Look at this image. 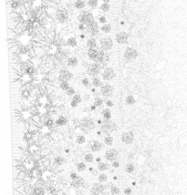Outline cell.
<instances>
[{"label":"cell","instance_id":"obj_1","mask_svg":"<svg viewBox=\"0 0 187 195\" xmlns=\"http://www.w3.org/2000/svg\"><path fill=\"white\" fill-rule=\"evenodd\" d=\"M70 11L67 8V7L60 5L56 7V12L53 18V21L60 25L67 24L68 21L70 20Z\"/></svg>","mask_w":187,"mask_h":195},{"label":"cell","instance_id":"obj_2","mask_svg":"<svg viewBox=\"0 0 187 195\" xmlns=\"http://www.w3.org/2000/svg\"><path fill=\"white\" fill-rule=\"evenodd\" d=\"M78 127L79 128V129L81 131V132L83 133H89L90 131L96 128V121L94 120V118L91 117H83L81 120L79 121Z\"/></svg>","mask_w":187,"mask_h":195},{"label":"cell","instance_id":"obj_3","mask_svg":"<svg viewBox=\"0 0 187 195\" xmlns=\"http://www.w3.org/2000/svg\"><path fill=\"white\" fill-rule=\"evenodd\" d=\"M100 129L101 131L102 134L109 135L117 129V125H116L115 122L112 121L111 120H102L101 124L100 125Z\"/></svg>","mask_w":187,"mask_h":195},{"label":"cell","instance_id":"obj_4","mask_svg":"<svg viewBox=\"0 0 187 195\" xmlns=\"http://www.w3.org/2000/svg\"><path fill=\"white\" fill-rule=\"evenodd\" d=\"M94 19H95V17L93 16V13L89 10H87V9L81 10V12L79 13V15H78V17H77L78 22L81 23V24H84L85 26Z\"/></svg>","mask_w":187,"mask_h":195},{"label":"cell","instance_id":"obj_5","mask_svg":"<svg viewBox=\"0 0 187 195\" xmlns=\"http://www.w3.org/2000/svg\"><path fill=\"white\" fill-rule=\"evenodd\" d=\"M102 69L103 68H102V67L100 64L95 62H90L89 64H88L87 68H86V73L90 78L98 77Z\"/></svg>","mask_w":187,"mask_h":195},{"label":"cell","instance_id":"obj_6","mask_svg":"<svg viewBox=\"0 0 187 195\" xmlns=\"http://www.w3.org/2000/svg\"><path fill=\"white\" fill-rule=\"evenodd\" d=\"M100 26H99L98 21L92 20L91 22H89L88 25H86V34L89 37H95L100 34Z\"/></svg>","mask_w":187,"mask_h":195},{"label":"cell","instance_id":"obj_7","mask_svg":"<svg viewBox=\"0 0 187 195\" xmlns=\"http://www.w3.org/2000/svg\"><path fill=\"white\" fill-rule=\"evenodd\" d=\"M74 75L70 70H68V68H66L65 66L61 67V68H60L58 71V82H62V81H68L70 82V80L73 78Z\"/></svg>","mask_w":187,"mask_h":195},{"label":"cell","instance_id":"obj_8","mask_svg":"<svg viewBox=\"0 0 187 195\" xmlns=\"http://www.w3.org/2000/svg\"><path fill=\"white\" fill-rule=\"evenodd\" d=\"M99 44V49L104 51H110L111 50V48L113 47V40L110 37H100L98 41Z\"/></svg>","mask_w":187,"mask_h":195},{"label":"cell","instance_id":"obj_9","mask_svg":"<svg viewBox=\"0 0 187 195\" xmlns=\"http://www.w3.org/2000/svg\"><path fill=\"white\" fill-rule=\"evenodd\" d=\"M113 92H114V87L111 84L109 83V82L102 83V85L100 88V94L105 99H110V97H112Z\"/></svg>","mask_w":187,"mask_h":195},{"label":"cell","instance_id":"obj_10","mask_svg":"<svg viewBox=\"0 0 187 195\" xmlns=\"http://www.w3.org/2000/svg\"><path fill=\"white\" fill-rule=\"evenodd\" d=\"M100 74H101L102 79H103L105 82L110 81V80H112L116 77V73H115L114 68H111V67H108V66L105 67L103 69L101 70Z\"/></svg>","mask_w":187,"mask_h":195},{"label":"cell","instance_id":"obj_11","mask_svg":"<svg viewBox=\"0 0 187 195\" xmlns=\"http://www.w3.org/2000/svg\"><path fill=\"white\" fill-rule=\"evenodd\" d=\"M137 57H138V51H137V49H135L134 47H126L124 53H123V58L126 61L130 62L131 60H134L135 58H137Z\"/></svg>","mask_w":187,"mask_h":195},{"label":"cell","instance_id":"obj_12","mask_svg":"<svg viewBox=\"0 0 187 195\" xmlns=\"http://www.w3.org/2000/svg\"><path fill=\"white\" fill-rule=\"evenodd\" d=\"M106 189H107V186H105L103 183H100V182L93 183L92 186H91L90 193H91V195L102 194L103 192H105Z\"/></svg>","mask_w":187,"mask_h":195},{"label":"cell","instance_id":"obj_13","mask_svg":"<svg viewBox=\"0 0 187 195\" xmlns=\"http://www.w3.org/2000/svg\"><path fill=\"white\" fill-rule=\"evenodd\" d=\"M118 158H119V150L116 149H110L105 152V159L107 161L112 162L118 160Z\"/></svg>","mask_w":187,"mask_h":195},{"label":"cell","instance_id":"obj_14","mask_svg":"<svg viewBox=\"0 0 187 195\" xmlns=\"http://www.w3.org/2000/svg\"><path fill=\"white\" fill-rule=\"evenodd\" d=\"M128 40H129V34L127 32L121 31L119 33L116 34L115 36V41L117 44L120 45H124V44L128 43Z\"/></svg>","mask_w":187,"mask_h":195},{"label":"cell","instance_id":"obj_15","mask_svg":"<svg viewBox=\"0 0 187 195\" xmlns=\"http://www.w3.org/2000/svg\"><path fill=\"white\" fill-rule=\"evenodd\" d=\"M134 138H135L134 133H133L132 131H126V132L121 134V139L124 144L130 145L134 141Z\"/></svg>","mask_w":187,"mask_h":195},{"label":"cell","instance_id":"obj_16","mask_svg":"<svg viewBox=\"0 0 187 195\" xmlns=\"http://www.w3.org/2000/svg\"><path fill=\"white\" fill-rule=\"evenodd\" d=\"M102 148H103L102 143L100 140H97V139L91 140L89 144V149L91 152H99L102 150Z\"/></svg>","mask_w":187,"mask_h":195},{"label":"cell","instance_id":"obj_17","mask_svg":"<svg viewBox=\"0 0 187 195\" xmlns=\"http://www.w3.org/2000/svg\"><path fill=\"white\" fill-rule=\"evenodd\" d=\"M68 123V120L66 116L64 115H60L58 116V118L54 120V125L55 128H60V127H64V126H67Z\"/></svg>","mask_w":187,"mask_h":195},{"label":"cell","instance_id":"obj_18","mask_svg":"<svg viewBox=\"0 0 187 195\" xmlns=\"http://www.w3.org/2000/svg\"><path fill=\"white\" fill-rule=\"evenodd\" d=\"M65 37H68L67 39L65 40L67 47H70V48H75V47H78L79 43H78V39L74 34H72V36H70V37H68V36H65Z\"/></svg>","mask_w":187,"mask_h":195},{"label":"cell","instance_id":"obj_19","mask_svg":"<svg viewBox=\"0 0 187 195\" xmlns=\"http://www.w3.org/2000/svg\"><path fill=\"white\" fill-rule=\"evenodd\" d=\"M85 47L87 49L89 48H99V44H98V40L95 37H89V39H87L85 44Z\"/></svg>","mask_w":187,"mask_h":195},{"label":"cell","instance_id":"obj_20","mask_svg":"<svg viewBox=\"0 0 187 195\" xmlns=\"http://www.w3.org/2000/svg\"><path fill=\"white\" fill-rule=\"evenodd\" d=\"M79 60L77 56L75 55H71L70 57H68V59L66 61V66L68 67V68H76V67L79 65Z\"/></svg>","mask_w":187,"mask_h":195},{"label":"cell","instance_id":"obj_21","mask_svg":"<svg viewBox=\"0 0 187 195\" xmlns=\"http://www.w3.org/2000/svg\"><path fill=\"white\" fill-rule=\"evenodd\" d=\"M99 48H89L87 49V57L89 59L90 62H94L95 58H96L97 55L99 53Z\"/></svg>","mask_w":187,"mask_h":195},{"label":"cell","instance_id":"obj_22","mask_svg":"<svg viewBox=\"0 0 187 195\" xmlns=\"http://www.w3.org/2000/svg\"><path fill=\"white\" fill-rule=\"evenodd\" d=\"M84 183H85V181H84L83 178L81 177V176H78L77 179L74 180V181H71L70 185L73 188H81V187H82L84 185Z\"/></svg>","mask_w":187,"mask_h":195},{"label":"cell","instance_id":"obj_23","mask_svg":"<svg viewBox=\"0 0 187 195\" xmlns=\"http://www.w3.org/2000/svg\"><path fill=\"white\" fill-rule=\"evenodd\" d=\"M87 2L85 0H75L73 2V7L77 10H83L86 8Z\"/></svg>","mask_w":187,"mask_h":195},{"label":"cell","instance_id":"obj_24","mask_svg":"<svg viewBox=\"0 0 187 195\" xmlns=\"http://www.w3.org/2000/svg\"><path fill=\"white\" fill-rule=\"evenodd\" d=\"M66 162V159L62 156H55L53 158V163L57 167H60V166L64 165Z\"/></svg>","mask_w":187,"mask_h":195},{"label":"cell","instance_id":"obj_25","mask_svg":"<svg viewBox=\"0 0 187 195\" xmlns=\"http://www.w3.org/2000/svg\"><path fill=\"white\" fill-rule=\"evenodd\" d=\"M102 80L100 79V78L99 77H94V78H91L90 79V84H91V87L93 88H96V89H98V88H100V86L102 85Z\"/></svg>","mask_w":187,"mask_h":195},{"label":"cell","instance_id":"obj_26","mask_svg":"<svg viewBox=\"0 0 187 195\" xmlns=\"http://www.w3.org/2000/svg\"><path fill=\"white\" fill-rule=\"evenodd\" d=\"M76 143H77L78 145H84L86 144V142H87V138L84 134H77L76 135Z\"/></svg>","mask_w":187,"mask_h":195},{"label":"cell","instance_id":"obj_27","mask_svg":"<svg viewBox=\"0 0 187 195\" xmlns=\"http://www.w3.org/2000/svg\"><path fill=\"white\" fill-rule=\"evenodd\" d=\"M101 116H102V120H111V110L109 108H105L101 110Z\"/></svg>","mask_w":187,"mask_h":195},{"label":"cell","instance_id":"obj_28","mask_svg":"<svg viewBox=\"0 0 187 195\" xmlns=\"http://www.w3.org/2000/svg\"><path fill=\"white\" fill-rule=\"evenodd\" d=\"M83 160L87 163H92V162L95 161V157L91 152H87L83 155Z\"/></svg>","mask_w":187,"mask_h":195},{"label":"cell","instance_id":"obj_29","mask_svg":"<svg viewBox=\"0 0 187 195\" xmlns=\"http://www.w3.org/2000/svg\"><path fill=\"white\" fill-rule=\"evenodd\" d=\"M93 105H95V106L97 107V109L101 108V107L104 105V99L102 97H100V96L95 97L94 100H93Z\"/></svg>","mask_w":187,"mask_h":195},{"label":"cell","instance_id":"obj_30","mask_svg":"<svg viewBox=\"0 0 187 195\" xmlns=\"http://www.w3.org/2000/svg\"><path fill=\"white\" fill-rule=\"evenodd\" d=\"M103 142H104L105 145H107V146H111V145L113 144V142H114V138L112 137L110 134L104 135Z\"/></svg>","mask_w":187,"mask_h":195},{"label":"cell","instance_id":"obj_31","mask_svg":"<svg viewBox=\"0 0 187 195\" xmlns=\"http://www.w3.org/2000/svg\"><path fill=\"white\" fill-rule=\"evenodd\" d=\"M97 169H98L99 171L103 172V171H106L107 170L109 169V164L107 163V162L100 161V162H99L98 165H97Z\"/></svg>","mask_w":187,"mask_h":195},{"label":"cell","instance_id":"obj_32","mask_svg":"<svg viewBox=\"0 0 187 195\" xmlns=\"http://www.w3.org/2000/svg\"><path fill=\"white\" fill-rule=\"evenodd\" d=\"M100 30L104 34H109L110 31H111V25L110 23H106V24L102 25L100 28Z\"/></svg>","mask_w":187,"mask_h":195},{"label":"cell","instance_id":"obj_33","mask_svg":"<svg viewBox=\"0 0 187 195\" xmlns=\"http://www.w3.org/2000/svg\"><path fill=\"white\" fill-rule=\"evenodd\" d=\"M81 85L83 86L84 88L86 89H90L91 88V84H90V79L87 77H83L81 80Z\"/></svg>","mask_w":187,"mask_h":195},{"label":"cell","instance_id":"obj_34","mask_svg":"<svg viewBox=\"0 0 187 195\" xmlns=\"http://www.w3.org/2000/svg\"><path fill=\"white\" fill-rule=\"evenodd\" d=\"M125 103L129 106H131V105H134L136 103V99L134 98V96L132 95H128L125 99Z\"/></svg>","mask_w":187,"mask_h":195},{"label":"cell","instance_id":"obj_35","mask_svg":"<svg viewBox=\"0 0 187 195\" xmlns=\"http://www.w3.org/2000/svg\"><path fill=\"white\" fill-rule=\"evenodd\" d=\"M99 5V0H88L87 1V6L90 9H96L97 7Z\"/></svg>","mask_w":187,"mask_h":195},{"label":"cell","instance_id":"obj_36","mask_svg":"<svg viewBox=\"0 0 187 195\" xmlns=\"http://www.w3.org/2000/svg\"><path fill=\"white\" fill-rule=\"evenodd\" d=\"M108 180H109V177L106 173H100V174H98V181L100 183L107 182Z\"/></svg>","mask_w":187,"mask_h":195},{"label":"cell","instance_id":"obj_37","mask_svg":"<svg viewBox=\"0 0 187 195\" xmlns=\"http://www.w3.org/2000/svg\"><path fill=\"white\" fill-rule=\"evenodd\" d=\"M110 192L111 195H119L121 193V189L116 185H111L110 189Z\"/></svg>","mask_w":187,"mask_h":195},{"label":"cell","instance_id":"obj_38","mask_svg":"<svg viewBox=\"0 0 187 195\" xmlns=\"http://www.w3.org/2000/svg\"><path fill=\"white\" fill-rule=\"evenodd\" d=\"M135 171V166L133 163H131V162H130V163H127L125 165V171L127 173H132L133 171Z\"/></svg>","mask_w":187,"mask_h":195},{"label":"cell","instance_id":"obj_39","mask_svg":"<svg viewBox=\"0 0 187 195\" xmlns=\"http://www.w3.org/2000/svg\"><path fill=\"white\" fill-rule=\"evenodd\" d=\"M70 87V84L68 81H62L58 83V88H60L62 91H66Z\"/></svg>","mask_w":187,"mask_h":195},{"label":"cell","instance_id":"obj_40","mask_svg":"<svg viewBox=\"0 0 187 195\" xmlns=\"http://www.w3.org/2000/svg\"><path fill=\"white\" fill-rule=\"evenodd\" d=\"M110 9V3H102L100 7V11H101V12H103V13L109 12Z\"/></svg>","mask_w":187,"mask_h":195},{"label":"cell","instance_id":"obj_41","mask_svg":"<svg viewBox=\"0 0 187 195\" xmlns=\"http://www.w3.org/2000/svg\"><path fill=\"white\" fill-rule=\"evenodd\" d=\"M77 170L79 171V172H82V171H86L87 170V165H86V163L84 161H79L77 163Z\"/></svg>","mask_w":187,"mask_h":195},{"label":"cell","instance_id":"obj_42","mask_svg":"<svg viewBox=\"0 0 187 195\" xmlns=\"http://www.w3.org/2000/svg\"><path fill=\"white\" fill-rule=\"evenodd\" d=\"M7 37H8V39H17L18 36L13 29L7 28Z\"/></svg>","mask_w":187,"mask_h":195},{"label":"cell","instance_id":"obj_43","mask_svg":"<svg viewBox=\"0 0 187 195\" xmlns=\"http://www.w3.org/2000/svg\"><path fill=\"white\" fill-rule=\"evenodd\" d=\"M76 93H77V91H76L75 88L71 87V86H70V87L68 88V89H67L66 91H65V94H66L68 97H72L73 95H75Z\"/></svg>","mask_w":187,"mask_h":195},{"label":"cell","instance_id":"obj_44","mask_svg":"<svg viewBox=\"0 0 187 195\" xmlns=\"http://www.w3.org/2000/svg\"><path fill=\"white\" fill-rule=\"evenodd\" d=\"M72 100H74L75 102H77L78 104H81V102L83 101V99H82V97H81V95L79 94V93H76L75 95H73L72 96Z\"/></svg>","mask_w":187,"mask_h":195},{"label":"cell","instance_id":"obj_45","mask_svg":"<svg viewBox=\"0 0 187 195\" xmlns=\"http://www.w3.org/2000/svg\"><path fill=\"white\" fill-rule=\"evenodd\" d=\"M98 23L99 24L104 25L106 23H108V19H107V17L105 15H100L98 17Z\"/></svg>","mask_w":187,"mask_h":195},{"label":"cell","instance_id":"obj_46","mask_svg":"<svg viewBox=\"0 0 187 195\" xmlns=\"http://www.w3.org/2000/svg\"><path fill=\"white\" fill-rule=\"evenodd\" d=\"M104 104H105V106H106V108H109V109L114 106V102L110 99H104Z\"/></svg>","mask_w":187,"mask_h":195},{"label":"cell","instance_id":"obj_47","mask_svg":"<svg viewBox=\"0 0 187 195\" xmlns=\"http://www.w3.org/2000/svg\"><path fill=\"white\" fill-rule=\"evenodd\" d=\"M77 30L81 32H85L86 31V26L84 24H81V23H79L77 26Z\"/></svg>","mask_w":187,"mask_h":195},{"label":"cell","instance_id":"obj_48","mask_svg":"<svg viewBox=\"0 0 187 195\" xmlns=\"http://www.w3.org/2000/svg\"><path fill=\"white\" fill-rule=\"evenodd\" d=\"M120 166H121V163H120V161L118 160L111 162V167L113 168V169H118V168H120Z\"/></svg>","mask_w":187,"mask_h":195},{"label":"cell","instance_id":"obj_49","mask_svg":"<svg viewBox=\"0 0 187 195\" xmlns=\"http://www.w3.org/2000/svg\"><path fill=\"white\" fill-rule=\"evenodd\" d=\"M78 173L77 172H75V171H71L70 172V180L71 181H74V180H76L78 178Z\"/></svg>","mask_w":187,"mask_h":195},{"label":"cell","instance_id":"obj_50","mask_svg":"<svg viewBox=\"0 0 187 195\" xmlns=\"http://www.w3.org/2000/svg\"><path fill=\"white\" fill-rule=\"evenodd\" d=\"M123 192H124L125 195H131L132 193V190H131L130 187H127V188L124 189V191H123Z\"/></svg>","mask_w":187,"mask_h":195},{"label":"cell","instance_id":"obj_51","mask_svg":"<svg viewBox=\"0 0 187 195\" xmlns=\"http://www.w3.org/2000/svg\"><path fill=\"white\" fill-rule=\"evenodd\" d=\"M79 104H78L77 102H75L74 100H70V106L71 107V108H73V109H76V108H78L79 107Z\"/></svg>","mask_w":187,"mask_h":195},{"label":"cell","instance_id":"obj_52","mask_svg":"<svg viewBox=\"0 0 187 195\" xmlns=\"http://www.w3.org/2000/svg\"><path fill=\"white\" fill-rule=\"evenodd\" d=\"M86 37H87V34H85L84 32L81 34V35H79V39L81 40V41H84V40H86Z\"/></svg>","mask_w":187,"mask_h":195},{"label":"cell","instance_id":"obj_53","mask_svg":"<svg viewBox=\"0 0 187 195\" xmlns=\"http://www.w3.org/2000/svg\"><path fill=\"white\" fill-rule=\"evenodd\" d=\"M96 110H97V107L95 106V105H93V104H92L90 107H89V110H90V111H95Z\"/></svg>","mask_w":187,"mask_h":195},{"label":"cell","instance_id":"obj_54","mask_svg":"<svg viewBox=\"0 0 187 195\" xmlns=\"http://www.w3.org/2000/svg\"><path fill=\"white\" fill-rule=\"evenodd\" d=\"M95 160H96V161L99 163V162H100V161H101V158H100V157H97V158L95 159Z\"/></svg>","mask_w":187,"mask_h":195},{"label":"cell","instance_id":"obj_55","mask_svg":"<svg viewBox=\"0 0 187 195\" xmlns=\"http://www.w3.org/2000/svg\"><path fill=\"white\" fill-rule=\"evenodd\" d=\"M89 95L85 94V96H84V99H85V100H89Z\"/></svg>","mask_w":187,"mask_h":195},{"label":"cell","instance_id":"obj_56","mask_svg":"<svg viewBox=\"0 0 187 195\" xmlns=\"http://www.w3.org/2000/svg\"><path fill=\"white\" fill-rule=\"evenodd\" d=\"M100 1H101L102 3H110V0H100Z\"/></svg>","mask_w":187,"mask_h":195},{"label":"cell","instance_id":"obj_57","mask_svg":"<svg viewBox=\"0 0 187 195\" xmlns=\"http://www.w3.org/2000/svg\"><path fill=\"white\" fill-rule=\"evenodd\" d=\"M167 104H168V106H169V107H171L172 106V101L171 100H168Z\"/></svg>","mask_w":187,"mask_h":195},{"label":"cell","instance_id":"obj_58","mask_svg":"<svg viewBox=\"0 0 187 195\" xmlns=\"http://www.w3.org/2000/svg\"><path fill=\"white\" fill-rule=\"evenodd\" d=\"M89 171H90V172H92V171H94V169H93V167H90V168H89Z\"/></svg>","mask_w":187,"mask_h":195},{"label":"cell","instance_id":"obj_59","mask_svg":"<svg viewBox=\"0 0 187 195\" xmlns=\"http://www.w3.org/2000/svg\"><path fill=\"white\" fill-rule=\"evenodd\" d=\"M182 108L184 109V110H186V107H185V105H184V104H182Z\"/></svg>","mask_w":187,"mask_h":195},{"label":"cell","instance_id":"obj_60","mask_svg":"<svg viewBox=\"0 0 187 195\" xmlns=\"http://www.w3.org/2000/svg\"><path fill=\"white\" fill-rule=\"evenodd\" d=\"M65 152H66V153H68V152H70V150H68V149H66V150H65Z\"/></svg>","mask_w":187,"mask_h":195},{"label":"cell","instance_id":"obj_61","mask_svg":"<svg viewBox=\"0 0 187 195\" xmlns=\"http://www.w3.org/2000/svg\"><path fill=\"white\" fill-rule=\"evenodd\" d=\"M120 24H121V26H122V25H124V21H121V23H120Z\"/></svg>","mask_w":187,"mask_h":195},{"label":"cell","instance_id":"obj_62","mask_svg":"<svg viewBox=\"0 0 187 195\" xmlns=\"http://www.w3.org/2000/svg\"><path fill=\"white\" fill-rule=\"evenodd\" d=\"M113 180H117V176H114V177H113Z\"/></svg>","mask_w":187,"mask_h":195}]
</instances>
